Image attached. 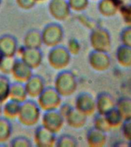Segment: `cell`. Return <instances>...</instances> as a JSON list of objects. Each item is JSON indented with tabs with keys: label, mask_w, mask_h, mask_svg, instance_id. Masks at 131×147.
Returning a JSON list of instances; mask_svg holds the SVG:
<instances>
[{
	"label": "cell",
	"mask_w": 131,
	"mask_h": 147,
	"mask_svg": "<svg viewBox=\"0 0 131 147\" xmlns=\"http://www.w3.org/2000/svg\"><path fill=\"white\" fill-rule=\"evenodd\" d=\"M42 110L36 101L28 99L21 103V108L18 116V120L22 126L27 127L36 126L41 119Z\"/></svg>",
	"instance_id": "6da1fadb"
},
{
	"label": "cell",
	"mask_w": 131,
	"mask_h": 147,
	"mask_svg": "<svg viewBox=\"0 0 131 147\" xmlns=\"http://www.w3.org/2000/svg\"><path fill=\"white\" fill-rule=\"evenodd\" d=\"M77 87V79L71 71L62 70L57 74L55 79L54 87L62 97L71 96L76 91Z\"/></svg>",
	"instance_id": "7a4b0ae2"
},
{
	"label": "cell",
	"mask_w": 131,
	"mask_h": 147,
	"mask_svg": "<svg viewBox=\"0 0 131 147\" xmlns=\"http://www.w3.org/2000/svg\"><path fill=\"white\" fill-rule=\"evenodd\" d=\"M71 54L67 48L62 45L53 47L48 51V62L51 67L62 71L68 66L71 61Z\"/></svg>",
	"instance_id": "3957f363"
},
{
	"label": "cell",
	"mask_w": 131,
	"mask_h": 147,
	"mask_svg": "<svg viewBox=\"0 0 131 147\" xmlns=\"http://www.w3.org/2000/svg\"><path fill=\"white\" fill-rule=\"evenodd\" d=\"M37 103L43 112L58 110L62 103V96L54 87H46L37 98Z\"/></svg>",
	"instance_id": "277c9868"
},
{
	"label": "cell",
	"mask_w": 131,
	"mask_h": 147,
	"mask_svg": "<svg viewBox=\"0 0 131 147\" xmlns=\"http://www.w3.org/2000/svg\"><path fill=\"white\" fill-rule=\"evenodd\" d=\"M41 32L43 45L50 48L60 45L64 39V29L58 23H49Z\"/></svg>",
	"instance_id": "5b68a950"
},
{
	"label": "cell",
	"mask_w": 131,
	"mask_h": 147,
	"mask_svg": "<svg viewBox=\"0 0 131 147\" xmlns=\"http://www.w3.org/2000/svg\"><path fill=\"white\" fill-rule=\"evenodd\" d=\"M41 125L48 129L51 132L57 134L61 130L65 123L63 117L58 110H52L44 111L41 117Z\"/></svg>",
	"instance_id": "8992f818"
},
{
	"label": "cell",
	"mask_w": 131,
	"mask_h": 147,
	"mask_svg": "<svg viewBox=\"0 0 131 147\" xmlns=\"http://www.w3.org/2000/svg\"><path fill=\"white\" fill-rule=\"evenodd\" d=\"M18 55L21 59L32 69L38 68L43 61V53L41 48H28L22 46L18 48Z\"/></svg>",
	"instance_id": "52a82bcc"
},
{
	"label": "cell",
	"mask_w": 131,
	"mask_h": 147,
	"mask_svg": "<svg viewBox=\"0 0 131 147\" xmlns=\"http://www.w3.org/2000/svg\"><path fill=\"white\" fill-rule=\"evenodd\" d=\"M48 11L55 20L63 22L71 16V9L68 0H50L48 3Z\"/></svg>",
	"instance_id": "ba28073f"
},
{
	"label": "cell",
	"mask_w": 131,
	"mask_h": 147,
	"mask_svg": "<svg viewBox=\"0 0 131 147\" xmlns=\"http://www.w3.org/2000/svg\"><path fill=\"white\" fill-rule=\"evenodd\" d=\"M57 134L51 132L42 125L38 126L34 132V142L38 147L55 146L57 142Z\"/></svg>",
	"instance_id": "9c48e42d"
},
{
	"label": "cell",
	"mask_w": 131,
	"mask_h": 147,
	"mask_svg": "<svg viewBox=\"0 0 131 147\" xmlns=\"http://www.w3.org/2000/svg\"><path fill=\"white\" fill-rule=\"evenodd\" d=\"M11 75L15 81L25 84L33 75V70L21 58H17L14 60Z\"/></svg>",
	"instance_id": "30bf717a"
},
{
	"label": "cell",
	"mask_w": 131,
	"mask_h": 147,
	"mask_svg": "<svg viewBox=\"0 0 131 147\" xmlns=\"http://www.w3.org/2000/svg\"><path fill=\"white\" fill-rule=\"evenodd\" d=\"M28 98L37 99L46 87L44 78L38 74H33L25 83Z\"/></svg>",
	"instance_id": "8fae6325"
},
{
	"label": "cell",
	"mask_w": 131,
	"mask_h": 147,
	"mask_svg": "<svg viewBox=\"0 0 131 147\" xmlns=\"http://www.w3.org/2000/svg\"><path fill=\"white\" fill-rule=\"evenodd\" d=\"M18 44L16 37L3 34L0 37V51L5 57H14L18 54Z\"/></svg>",
	"instance_id": "7c38bea8"
},
{
	"label": "cell",
	"mask_w": 131,
	"mask_h": 147,
	"mask_svg": "<svg viewBox=\"0 0 131 147\" xmlns=\"http://www.w3.org/2000/svg\"><path fill=\"white\" fill-rule=\"evenodd\" d=\"M74 108L83 114L88 116L92 114L96 109V102L90 94L82 93L77 96Z\"/></svg>",
	"instance_id": "4fadbf2b"
},
{
	"label": "cell",
	"mask_w": 131,
	"mask_h": 147,
	"mask_svg": "<svg viewBox=\"0 0 131 147\" xmlns=\"http://www.w3.org/2000/svg\"><path fill=\"white\" fill-rule=\"evenodd\" d=\"M43 45L41 32L37 29H31L25 33L23 46L28 48H41Z\"/></svg>",
	"instance_id": "5bb4252c"
},
{
	"label": "cell",
	"mask_w": 131,
	"mask_h": 147,
	"mask_svg": "<svg viewBox=\"0 0 131 147\" xmlns=\"http://www.w3.org/2000/svg\"><path fill=\"white\" fill-rule=\"evenodd\" d=\"M28 96L25 89V84L17 81L11 83L9 92V100L22 103L28 100Z\"/></svg>",
	"instance_id": "9a60e30c"
},
{
	"label": "cell",
	"mask_w": 131,
	"mask_h": 147,
	"mask_svg": "<svg viewBox=\"0 0 131 147\" xmlns=\"http://www.w3.org/2000/svg\"><path fill=\"white\" fill-rule=\"evenodd\" d=\"M64 120L70 127L74 129H80L86 123L87 116L73 107L68 114L64 117Z\"/></svg>",
	"instance_id": "2e32d148"
},
{
	"label": "cell",
	"mask_w": 131,
	"mask_h": 147,
	"mask_svg": "<svg viewBox=\"0 0 131 147\" xmlns=\"http://www.w3.org/2000/svg\"><path fill=\"white\" fill-rule=\"evenodd\" d=\"M21 103L16 101L8 100L2 104V117L11 120L18 118L20 111Z\"/></svg>",
	"instance_id": "e0dca14e"
},
{
	"label": "cell",
	"mask_w": 131,
	"mask_h": 147,
	"mask_svg": "<svg viewBox=\"0 0 131 147\" xmlns=\"http://www.w3.org/2000/svg\"><path fill=\"white\" fill-rule=\"evenodd\" d=\"M11 120L4 117H0V144L8 142L12 134Z\"/></svg>",
	"instance_id": "ac0fdd59"
},
{
	"label": "cell",
	"mask_w": 131,
	"mask_h": 147,
	"mask_svg": "<svg viewBox=\"0 0 131 147\" xmlns=\"http://www.w3.org/2000/svg\"><path fill=\"white\" fill-rule=\"evenodd\" d=\"M11 84L7 75L3 74H0V103H4L9 99Z\"/></svg>",
	"instance_id": "d6986e66"
},
{
	"label": "cell",
	"mask_w": 131,
	"mask_h": 147,
	"mask_svg": "<svg viewBox=\"0 0 131 147\" xmlns=\"http://www.w3.org/2000/svg\"><path fill=\"white\" fill-rule=\"evenodd\" d=\"M99 98V103H96V107L99 109V112L101 114H105L113 109V101L111 97H109L107 94H102Z\"/></svg>",
	"instance_id": "ffe728a7"
},
{
	"label": "cell",
	"mask_w": 131,
	"mask_h": 147,
	"mask_svg": "<svg viewBox=\"0 0 131 147\" xmlns=\"http://www.w3.org/2000/svg\"><path fill=\"white\" fill-rule=\"evenodd\" d=\"M77 146V141L73 136L68 134H64L57 138V142L55 146L57 147H69Z\"/></svg>",
	"instance_id": "44dd1931"
},
{
	"label": "cell",
	"mask_w": 131,
	"mask_h": 147,
	"mask_svg": "<svg viewBox=\"0 0 131 147\" xmlns=\"http://www.w3.org/2000/svg\"><path fill=\"white\" fill-rule=\"evenodd\" d=\"M71 11L80 12L87 9L89 0H68Z\"/></svg>",
	"instance_id": "7402d4cb"
},
{
	"label": "cell",
	"mask_w": 131,
	"mask_h": 147,
	"mask_svg": "<svg viewBox=\"0 0 131 147\" xmlns=\"http://www.w3.org/2000/svg\"><path fill=\"white\" fill-rule=\"evenodd\" d=\"M14 57H4V59L0 64V71L1 73L5 75L11 74V69L13 66Z\"/></svg>",
	"instance_id": "603a6c76"
},
{
	"label": "cell",
	"mask_w": 131,
	"mask_h": 147,
	"mask_svg": "<svg viewBox=\"0 0 131 147\" xmlns=\"http://www.w3.org/2000/svg\"><path fill=\"white\" fill-rule=\"evenodd\" d=\"M32 145L31 140L25 136H17L10 142V146L13 147H30Z\"/></svg>",
	"instance_id": "cb8c5ba5"
},
{
	"label": "cell",
	"mask_w": 131,
	"mask_h": 147,
	"mask_svg": "<svg viewBox=\"0 0 131 147\" xmlns=\"http://www.w3.org/2000/svg\"><path fill=\"white\" fill-rule=\"evenodd\" d=\"M67 49L68 50L71 55H76L80 51V46L79 45V42L76 39L71 38L68 41Z\"/></svg>",
	"instance_id": "d4e9b609"
},
{
	"label": "cell",
	"mask_w": 131,
	"mask_h": 147,
	"mask_svg": "<svg viewBox=\"0 0 131 147\" xmlns=\"http://www.w3.org/2000/svg\"><path fill=\"white\" fill-rule=\"evenodd\" d=\"M16 2L17 5L23 10H30L37 3L35 0H16Z\"/></svg>",
	"instance_id": "484cf974"
},
{
	"label": "cell",
	"mask_w": 131,
	"mask_h": 147,
	"mask_svg": "<svg viewBox=\"0 0 131 147\" xmlns=\"http://www.w3.org/2000/svg\"><path fill=\"white\" fill-rule=\"evenodd\" d=\"M124 133L125 137L131 141V119L130 121H126L124 124Z\"/></svg>",
	"instance_id": "4316f807"
},
{
	"label": "cell",
	"mask_w": 131,
	"mask_h": 147,
	"mask_svg": "<svg viewBox=\"0 0 131 147\" xmlns=\"http://www.w3.org/2000/svg\"><path fill=\"white\" fill-rule=\"evenodd\" d=\"M4 55H2V53L1 52V51H0V64H1V63H2L3 59H4Z\"/></svg>",
	"instance_id": "83f0119b"
},
{
	"label": "cell",
	"mask_w": 131,
	"mask_h": 147,
	"mask_svg": "<svg viewBox=\"0 0 131 147\" xmlns=\"http://www.w3.org/2000/svg\"><path fill=\"white\" fill-rule=\"evenodd\" d=\"M2 104L3 103H0V117L2 116Z\"/></svg>",
	"instance_id": "f1b7e54d"
},
{
	"label": "cell",
	"mask_w": 131,
	"mask_h": 147,
	"mask_svg": "<svg viewBox=\"0 0 131 147\" xmlns=\"http://www.w3.org/2000/svg\"><path fill=\"white\" fill-rule=\"evenodd\" d=\"M36 2H44V1H45V0H35Z\"/></svg>",
	"instance_id": "f546056e"
},
{
	"label": "cell",
	"mask_w": 131,
	"mask_h": 147,
	"mask_svg": "<svg viewBox=\"0 0 131 147\" xmlns=\"http://www.w3.org/2000/svg\"><path fill=\"white\" fill-rule=\"evenodd\" d=\"M2 0H0V6H1V5H2Z\"/></svg>",
	"instance_id": "4dcf8cb0"
}]
</instances>
